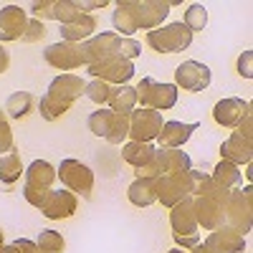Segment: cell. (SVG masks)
<instances>
[{"label": "cell", "mask_w": 253, "mask_h": 253, "mask_svg": "<svg viewBox=\"0 0 253 253\" xmlns=\"http://www.w3.org/2000/svg\"><path fill=\"white\" fill-rule=\"evenodd\" d=\"M228 195H230V190L218 187V185L213 182L203 195L193 198V210H195L198 228L215 230V228L225 225V205H228Z\"/></svg>", "instance_id": "6da1fadb"}, {"label": "cell", "mask_w": 253, "mask_h": 253, "mask_svg": "<svg viewBox=\"0 0 253 253\" xmlns=\"http://www.w3.org/2000/svg\"><path fill=\"white\" fill-rule=\"evenodd\" d=\"M225 225L236 233L246 236L253 225V187L246 185L243 190H230L225 205Z\"/></svg>", "instance_id": "7a4b0ae2"}, {"label": "cell", "mask_w": 253, "mask_h": 253, "mask_svg": "<svg viewBox=\"0 0 253 253\" xmlns=\"http://www.w3.org/2000/svg\"><path fill=\"white\" fill-rule=\"evenodd\" d=\"M137 104L144 109L167 112L177 104V86L175 84H162V81L144 76L137 84Z\"/></svg>", "instance_id": "3957f363"}, {"label": "cell", "mask_w": 253, "mask_h": 253, "mask_svg": "<svg viewBox=\"0 0 253 253\" xmlns=\"http://www.w3.org/2000/svg\"><path fill=\"white\" fill-rule=\"evenodd\" d=\"M190 43H193V33L182 26V20L180 23L160 26L147 33V46L157 53H180V51L190 48Z\"/></svg>", "instance_id": "277c9868"}, {"label": "cell", "mask_w": 253, "mask_h": 253, "mask_svg": "<svg viewBox=\"0 0 253 253\" xmlns=\"http://www.w3.org/2000/svg\"><path fill=\"white\" fill-rule=\"evenodd\" d=\"M56 177H61L63 187L71 190L74 195L81 198H91V190H94V172L91 167H86L84 162L69 157V160H61V165L56 167Z\"/></svg>", "instance_id": "5b68a950"}, {"label": "cell", "mask_w": 253, "mask_h": 253, "mask_svg": "<svg viewBox=\"0 0 253 253\" xmlns=\"http://www.w3.org/2000/svg\"><path fill=\"white\" fill-rule=\"evenodd\" d=\"M187 172H170V175H160L155 180V195L165 208H172L180 200L190 198V175Z\"/></svg>", "instance_id": "8992f818"}, {"label": "cell", "mask_w": 253, "mask_h": 253, "mask_svg": "<svg viewBox=\"0 0 253 253\" xmlns=\"http://www.w3.org/2000/svg\"><path fill=\"white\" fill-rule=\"evenodd\" d=\"M86 71L94 79H99V81H107L109 86H112V84H114V86H122V84H126L134 76V63L126 61V58H119V56H112V58H104L99 63L86 66Z\"/></svg>", "instance_id": "52a82bcc"}, {"label": "cell", "mask_w": 253, "mask_h": 253, "mask_svg": "<svg viewBox=\"0 0 253 253\" xmlns=\"http://www.w3.org/2000/svg\"><path fill=\"white\" fill-rule=\"evenodd\" d=\"M43 58L48 66L58 69V71H74L86 66V58H84V48L81 43H69V41H61V43H53L43 51Z\"/></svg>", "instance_id": "ba28073f"}, {"label": "cell", "mask_w": 253, "mask_h": 253, "mask_svg": "<svg viewBox=\"0 0 253 253\" xmlns=\"http://www.w3.org/2000/svg\"><path fill=\"white\" fill-rule=\"evenodd\" d=\"M162 124H165L162 112L139 107L129 114V139L132 142H152V139H157Z\"/></svg>", "instance_id": "9c48e42d"}, {"label": "cell", "mask_w": 253, "mask_h": 253, "mask_svg": "<svg viewBox=\"0 0 253 253\" xmlns=\"http://www.w3.org/2000/svg\"><path fill=\"white\" fill-rule=\"evenodd\" d=\"M210 79H213V74L200 61H182L175 69V86H180L182 91H205L210 86Z\"/></svg>", "instance_id": "30bf717a"}, {"label": "cell", "mask_w": 253, "mask_h": 253, "mask_svg": "<svg viewBox=\"0 0 253 253\" xmlns=\"http://www.w3.org/2000/svg\"><path fill=\"white\" fill-rule=\"evenodd\" d=\"M119 41H122V36H117L114 31H104V33L91 36L89 41H84L81 48H84V58H86V66H91V63H99V61H104V58L117 56V51H119Z\"/></svg>", "instance_id": "8fae6325"}, {"label": "cell", "mask_w": 253, "mask_h": 253, "mask_svg": "<svg viewBox=\"0 0 253 253\" xmlns=\"http://www.w3.org/2000/svg\"><path fill=\"white\" fill-rule=\"evenodd\" d=\"M84 86H86V81H84L81 76H76V74H61V76H56L48 84L46 96L58 101V104H63L66 109H71V104L84 94Z\"/></svg>", "instance_id": "7c38bea8"}, {"label": "cell", "mask_w": 253, "mask_h": 253, "mask_svg": "<svg viewBox=\"0 0 253 253\" xmlns=\"http://www.w3.org/2000/svg\"><path fill=\"white\" fill-rule=\"evenodd\" d=\"M28 26V10L20 5H3L0 8V43L20 41Z\"/></svg>", "instance_id": "4fadbf2b"}, {"label": "cell", "mask_w": 253, "mask_h": 253, "mask_svg": "<svg viewBox=\"0 0 253 253\" xmlns=\"http://www.w3.org/2000/svg\"><path fill=\"white\" fill-rule=\"evenodd\" d=\"M251 114V104L238 99V96H228V99H220L213 109V119L220 124V126H228V129H236V126Z\"/></svg>", "instance_id": "5bb4252c"}, {"label": "cell", "mask_w": 253, "mask_h": 253, "mask_svg": "<svg viewBox=\"0 0 253 253\" xmlns=\"http://www.w3.org/2000/svg\"><path fill=\"white\" fill-rule=\"evenodd\" d=\"M170 3L165 0H137V26L139 31H155L162 26V20L170 15Z\"/></svg>", "instance_id": "9a60e30c"}, {"label": "cell", "mask_w": 253, "mask_h": 253, "mask_svg": "<svg viewBox=\"0 0 253 253\" xmlns=\"http://www.w3.org/2000/svg\"><path fill=\"white\" fill-rule=\"evenodd\" d=\"M198 122H190V124H185V122H165L162 124V129H160V134H157V142H160V147H165V150H182V144L193 137V132L198 129Z\"/></svg>", "instance_id": "2e32d148"}, {"label": "cell", "mask_w": 253, "mask_h": 253, "mask_svg": "<svg viewBox=\"0 0 253 253\" xmlns=\"http://www.w3.org/2000/svg\"><path fill=\"white\" fill-rule=\"evenodd\" d=\"M205 246L213 253H243L246 251V238L236 233L233 228L220 225L215 230H210V236L205 238Z\"/></svg>", "instance_id": "e0dca14e"}, {"label": "cell", "mask_w": 253, "mask_h": 253, "mask_svg": "<svg viewBox=\"0 0 253 253\" xmlns=\"http://www.w3.org/2000/svg\"><path fill=\"white\" fill-rule=\"evenodd\" d=\"M220 157L230 165H236V167L251 165V160H253V139H246L243 134L233 132L220 144Z\"/></svg>", "instance_id": "ac0fdd59"}, {"label": "cell", "mask_w": 253, "mask_h": 253, "mask_svg": "<svg viewBox=\"0 0 253 253\" xmlns=\"http://www.w3.org/2000/svg\"><path fill=\"white\" fill-rule=\"evenodd\" d=\"M48 220H63V218H71L76 213V195L71 193V190H51L48 195V203L43 205V210H41Z\"/></svg>", "instance_id": "d6986e66"}, {"label": "cell", "mask_w": 253, "mask_h": 253, "mask_svg": "<svg viewBox=\"0 0 253 253\" xmlns=\"http://www.w3.org/2000/svg\"><path fill=\"white\" fill-rule=\"evenodd\" d=\"M170 225L175 233L172 236H195L198 233V220L193 210V198H185L177 205L170 208Z\"/></svg>", "instance_id": "ffe728a7"}, {"label": "cell", "mask_w": 253, "mask_h": 253, "mask_svg": "<svg viewBox=\"0 0 253 253\" xmlns=\"http://www.w3.org/2000/svg\"><path fill=\"white\" fill-rule=\"evenodd\" d=\"M112 26L114 33L122 38H132L134 31H139L137 26V0H119L117 10L112 13Z\"/></svg>", "instance_id": "44dd1931"}, {"label": "cell", "mask_w": 253, "mask_h": 253, "mask_svg": "<svg viewBox=\"0 0 253 253\" xmlns=\"http://www.w3.org/2000/svg\"><path fill=\"white\" fill-rule=\"evenodd\" d=\"M96 28H99L96 18L91 13H81L69 26H61V38L69 41V43H84L91 36H96Z\"/></svg>", "instance_id": "7402d4cb"}, {"label": "cell", "mask_w": 253, "mask_h": 253, "mask_svg": "<svg viewBox=\"0 0 253 253\" xmlns=\"http://www.w3.org/2000/svg\"><path fill=\"white\" fill-rule=\"evenodd\" d=\"M26 182L23 187H33V190H51L53 180H56V167L46 160H33L28 165V170L23 172Z\"/></svg>", "instance_id": "603a6c76"}, {"label": "cell", "mask_w": 253, "mask_h": 253, "mask_svg": "<svg viewBox=\"0 0 253 253\" xmlns=\"http://www.w3.org/2000/svg\"><path fill=\"white\" fill-rule=\"evenodd\" d=\"M155 160H157V165H160V172H162V175L193 170L190 157H187L182 150H165V147H160V150L155 152Z\"/></svg>", "instance_id": "cb8c5ba5"}, {"label": "cell", "mask_w": 253, "mask_h": 253, "mask_svg": "<svg viewBox=\"0 0 253 253\" xmlns=\"http://www.w3.org/2000/svg\"><path fill=\"white\" fill-rule=\"evenodd\" d=\"M109 109L117 112V114H126L129 117L137 107V89L129 86V84H122V86H112V94H109Z\"/></svg>", "instance_id": "d4e9b609"}, {"label": "cell", "mask_w": 253, "mask_h": 253, "mask_svg": "<svg viewBox=\"0 0 253 253\" xmlns=\"http://www.w3.org/2000/svg\"><path fill=\"white\" fill-rule=\"evenodd\" d=\"M155 152H157V147H155L152 142H132V139H129V142H124V147H122L124 162H129L134 170L150 162V160L155 157Z\"/></svg>", "instance_id": "484cf974"}, {"label": "cell", "mask_w": 253, "mask_h": 253, "mask_svg": "<svg viewBox=\"0 0 253 253\" xmlns=\"http://www.w3.org/2000/svg\"><path fill=\"white\" fill-rule=\"evenodd\" d=\"M5 117L10 119H26L33 109H36V96L31 91H13L5 99Z\"/></svg>", "instance_id": "4316f807"}, {"label": "cell", "mask_w": 253, "mask_h": 253, "mask_svg": "<svg viewBox=\"0 0 253 253\" xmlns=\"http://www.w3.org/2000/svg\"><path fill=\"white\" fill-rule=\"evenodd\" d=\"M126 198H129V203L134 208H147V205H152L157 203V195H155V180L150 177H137L129 190H126Z\"/></svg>", "instance_id": "83f0119b"}, {"label": "cell", "mask_w": 253, "mask_h": 253, "mask_svg": "<svg viewBox=\"0 0 253 253\" xmlns=\"http://www.w3.org/2000/svg\"><path fill=\"white\" fill-rule=\"evenodd\" d=\"M23 172L26 170H23V162H20L18 150H13L8 155H0V185H5V187L15 185Z\"/></svg>", "instance_id": "f1b7e54d"}, {"label": "cell", "mask_w": 253, "mask_h": 253, "mask_svg": "<svg viewBox=\"0 0 253 253\" xmlns=\"http://www.w3.org/2000/svg\"><path fill=\"white\" fill-rule=\"evenodd\" d=\"M210 180H213L218 187H225V190H236L241 185V167L230 165L225 160H220L215 167H213V175H210Z\"/></svg>", "instance_id": "f546056e"}, {"label": "cell", "mask_w": 253, "mask_h": 253, "mask_svg": "<svg viewBox=\"0 0 253 253\" xmlns=\"http://www.w3.org/2000/svg\"><path fill=\"white\" fill-rule=\"evenodd\" d=\"M86 124H89L91 134H96V137H104V139H107V137L112 134L114 112H112V109H104V107H99L96 112H91V114H89Z\"/></svg>", "instance_id": "4dcf8cb0"}, {"label": "cell", "mask_w": 253, "mask_h": 253, "mask_svg": "<svg viewBox=\"0 0 253 253\" xmlns=\"http://www.w3.org/2000/svg\"><path fill=\"white\" fill-rule=\"evenodd\" d=\"M36 246H38V253H63L66 241H63V236L58 233V230L46 228V230H41V233H38Z\"/></svg>", "instance_id": "1f68e13d"}, {"label": "cell", "mask_w": 253, "mask_h": 253, "mask_svg": "<svg viewBox=\"0 0 253 253\" xmlns=\"http://www.w3.org/2000/svg\"><path fill=\"white\" fill-rule=\"evenodd\" d=\"M182 26L190 31V33H195V31H203L208 26V10L205 5L195 3V5H190L185 10V18H182Z\"/></svg>", "instance_id": "d6a6232c"}, {"label": "cell", "mask_w": 253, "mask_h": 253, "mask_svg": "<svg viewBox=\"0 0 253 253\" xmlns=\"http://www.w3.org/2000/svg\"><path fill=\"white\" fill-rule=\"evenodd\" d=\"M109 94H112V86L107 81H99V79H91L86 86H84V96L89 101H94L96 107H104L109 101Z\"/></svg>", "instance_id": "836d02e7"}, {"label": "cell", "mask_w": 253, "mask_h": 253, "mask_svg": "<svg viewBox=\"0 0 253 253\" xmlns=\"http://www.w3.org/2000/svg\"><path fill=\"white\" fill-rule=\"evenodd\" d=\"M81 13L76 10L74 5V0H56V5H53V20H58L61 26H69L71 20H76Z\"/></svg>", "instance_id": "e575fe53"}, {"label": "cell", "mask_w": 253, "mask_h": 253, "mask_svg": "<svg viewBox=\"0 0 253 253\" xmlns=\"http://www.w3.org/2000/svg\"><path fill=\"white\" fill-rule=\"evenodd\" d=\"M38 112H41V117H43L46 122H56V119H61L63 114H66L69 109L63 107V104H58V101H53V99H48L43 94V96H41V101H38Z\"/></svg>", "instance_id": "d590c367"}, {"label": "cell", "mask_w": 253, "mask_h": 253, "mask_svg": "<svg viewBox=\"0 0 253 253\" xmlns=\"http://www.w3.org/2000/svg\"><path fill=\"white\" fill-rule=\"evenodd\" d=\"M187 175H190V198H198V195H203L205 190H208L210 185H213L210 175H208V172H203V170H190Z\"/></svg>", "instance_id": "8d00e7d4"}, {"label": "cell", "mask_w": 253, "mask_h": 253, "mask_svg": "<svg viewBox=\"0 0 253 253\" xmlns=\"http://www.w3.org/2000/svg\"><path fill=\"white\" fill-rule=\"evenodd\" d=\"M15 150V142H13V132H10V124L5 117V109H0V152L8 155Z\"/></svg>", "instance_id": "74e56055"}, {"label": "cell", "mask_w": 253, "mask_h": 253, "mask_svg": "<svg viewBox=\"0 0 253 253\" xmlns=\"http://www.w3.org/2000/svg\"><path fill=\"white\" fill-rule=\"evenodd\" d=\"M46 26L41 23V20L36 18H28V26H26V33H23V41L26 43H38V41H43L46 38Z\"/></svg>", "instance_id": "f35d334b"}, {"label": "cell", "mask_w": 253, "mask_h": 253, "mask_svg": "<svg viewBox=\"0 0 253 253\" xmlns=\"http://www.w3.org/2000/svg\"><path fill=\"white\" fill-rule=\"evenodd\" d=\"M139 53H142V43H139V41H134V38H122V41H119V51H117L119 58L134 61Z\"/></svg>", "instance_id": "ab89813d"}, {"label": "cell", "mask_w": 253, "mask_h": 253, "mask_svg": "<svg viewBox=\"0 0 253 253\" xmlns=\"http://www.w3.org/2000/svg\"><path fill=\"white\" fill-rule=\"evenodd\" d=\"M48 195H51V190H33V187H23V198L28 205L38 208V210H43V205L48 203Z\"/></svg>", "instance_id": "60d3db41"}, {"label": "cell", "mask_w": 253, "mask_h": 253, "mask_svg": "<svg viewBox=\"0 0 253 253\" xmlns=\"http://www.w3.org/2000/svg\"><path fill=\"white\" fill-rule=\"evenodd\" d=\"M53 5H56V0H41V3H31V13L36 20H51L53 18Z\"/></svg>", "instance_id": "b9f144b4"}, {"label": "cell", "mask_w": 253, "mask_h": 253, "mask_svg": "<svg viewBox=\"0 0 253 253\" xmlns=\"http://www.w3.org/2000/svg\"><path fill=\"white\" fill-rule=\"evenodd\" d=\"M0 253H38V246H36V241L18 238L15 243H8V246L0 248Z\"/></svg>", "instance_id": "7bdbcfd3"}, {"label": "cell", "mask_w": 253, "mask_h": 253, "mask_svg": "<svg viewBox=\"0 0 253 253\" xmlns=\"http://www.w3.org/2000/svg\"><path fill=\"white\" fill-rule=\"evenodd\" d=\"M238 74L243 79H253V51H243L238 56Z\"/></svg>", "instance_id": "ee69618b"}, {"label": "cell", "mask_w": 253, "mask_h": 253, "mask_svg": "<svg viewBox=\"0 0 253 253\" xmlns=\"http://www.w3.org/2000/svg\"><path fill=\"white\" fill-rule=\"evenodd\" d=\"M74 5L79 13H86V10H96V8H107L109 0H74Z\"/></svg>", "instance_id": "f6af8a7d"}, {"label": "cell", "mask_w": 253, "mask_h": 253, "mask_svg": "<svg viewBox=\"0 0 253 253\" xmlns=\"http://www.w3.org/2000/svg\"><path fill=\"white\" fill-rule=\"evenodd\" d=\"M172 238H175L177 248H182V251H190V248H195L200 243V236L198 233L195 236H172Z\"/></svg>", "instance_id": "bcb514c9"}, {"label": "cell", "mask_w": 253, "mask_h": 253, "mask_svg": "<svg viewBox=\"0 0 253 253\" xmlns=\"http://www.w3.org/2000/svg\"><path fill=\"white\" fill-rule=\"evenodd\" d=\"M236 132H238V134H243L246 139H253V117H251V114H248V117L236 126Z\"/></svg>", "instance_id": "7dc6e473"}, {"label": "cell", "mask_w": 253, "mask_h": 253, "mask_svg": "<svg viewBox=\"0 0 253 253\" xmlns=\"http://www.w3.org/2000/svg\"><path fill=\"white\" fill-rule=\"evenodd\" d=\"M8 69H10V53L3 43H0V74H5Z\"/></svg>", "instance_id": "c3c4849f"}, {"label": "cell", "mask_w": 253, "mask_h": 253, "mask_svg": "<svg viewBox=\"0 0 253 253\" xmlns=\"http://www.w3.org/2000/svg\"><path fill=\"white\" fill-rule=\"evenodd\" d=\"M190 253H213V251H210L205 243H198L195 248H190Z\"/></svg>", "instance_id": "681fc988"}, {"label": "cell", "mask_w": 253, "mask_h": 253, "mask_svg": "<svg viewBox=\"0 0 253 253\" xmlns=\"http://www.w3.org/2000/svg\"><path fill=\"white\" fill-rule=\"evenodd\" d=\"M246 177H248V180L253 177V167H251V165H246Z\"/></svg>", "instance_id": "f907efd6"}, {"label": "cell", "mask_w": 253, "mask_h": 253, "mask_svg": "<svg viewBox=\"0 0 253 253\" xmlns=\"http://www.w3.org/2000/svg\"><path fill=\"white\" fill-rule=\"evenodd\" d=\"M5 243H3V228H0V248H3Z\"/></svg>", "instance_id": "816d5d0a"}, {"label": "cell", "mask_w": 253, "mask_h": 253, "mask_svg": "<svg viewBox=\"0 0 253 253\" xmlns=\"http://www.w3.org/2000/svg\"><path fill=\"white\" fill-rule=\"evenodd\" d=\"M170 253H185V251H182V248H172Z\"/></svg>", "instance_id": "f5cc1de1"}]
</instances>
